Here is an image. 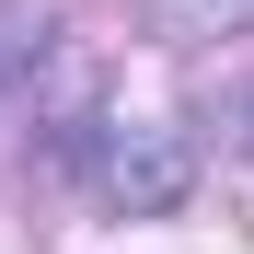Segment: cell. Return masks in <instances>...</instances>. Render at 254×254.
I'll list each match as a JSON object with an SVG mask.
<instances>
[{
  "label": "cell",
  "mask_w": 254,
  "mask_h": 254,
  "mask_svg": "<svg viewBox=\"0 0 254 254\" xmlns=\"http://www.w3.org/2000/svg\"><path fill=\"white\" fill-rule=\"evenodd\" d=\"M93 185L127 208V220H162V208L185 196V150L162 139V127H104L93 139Z\"/></svg>",
  "instance_id": "cell-1"
},
{
  "label": "cell",
  "mask_w": 254,
  "mask_h": 254,
  "mask_svg": "<svg viewBox=\"0 0 254 254\" xmlns=\"http://www.w3.org/2000/svg\"><path fill=\"white\" fill-rule=\"evenodd\" d=\"M254 23V0H162V35H231Z\"/></svg>",
  "instance_id": "cell-2"
},
{
  "label": "cell",
  "mask_w": 254,
  "mask_h": 254,
  "mask_svg": "<svg viewBox=\"0 0 254 254\" xmlns=\"http://www.w3.org/2000/svg\"><path fill=\"white\" fill-rule=\"evenodd\" d=\"M243 150H254V116H243Z\"/></svg>",
  "instance_id": "cell-3"
}]
</instances>
